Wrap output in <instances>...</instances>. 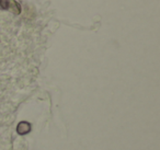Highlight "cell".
Masks as SVG:
<instances>
[{
  "instance_id": "3957f363",
  "label": "cell",
  "mask_w": 160,
  "mask_h": 150,
  "mask_svg": "<svg viewBox=\"0 0 160 150\" xmlns=\"http://www.w3.org/2000/svg\"><path fill=\"white\" fill-rule=\"evenodd\" d=\"M9 5L10 0H0V10H2V11L9 10Z\"/></svg>"
},
{
  "instance_id": "6da1fadb",
  "label": "cell",
  "mask_w": 160,
  "mask_h": 150,
  "mask_svg": "<svg viewBox=\"0 0 160 150\" xmlns=\"http://www.w3.org/2000/svg\"><path fill=\"white\" fill-rule=\"evenodd\" d=\"M31 132V124L29 122L22 121L18 124L17 126V132L19 135H27Z\"/></svg>"
},
{
  "instance_id": "7a4b0ae2",
  "label": "cell",
  "mask_w": 160,
  "mask_h": 150,
  "mask_svg": "<svg viewBox=\"0 0 160 150\" xmlns=\"http://www.w3.org/2000/svg\"><path fill=\"white\" fill-rule=\"evenodd\" d=\"M9 10L13 14H20L21 13V6L18 1L16 0H10V5H9Z\"/></svg>"
}]
</instances>
